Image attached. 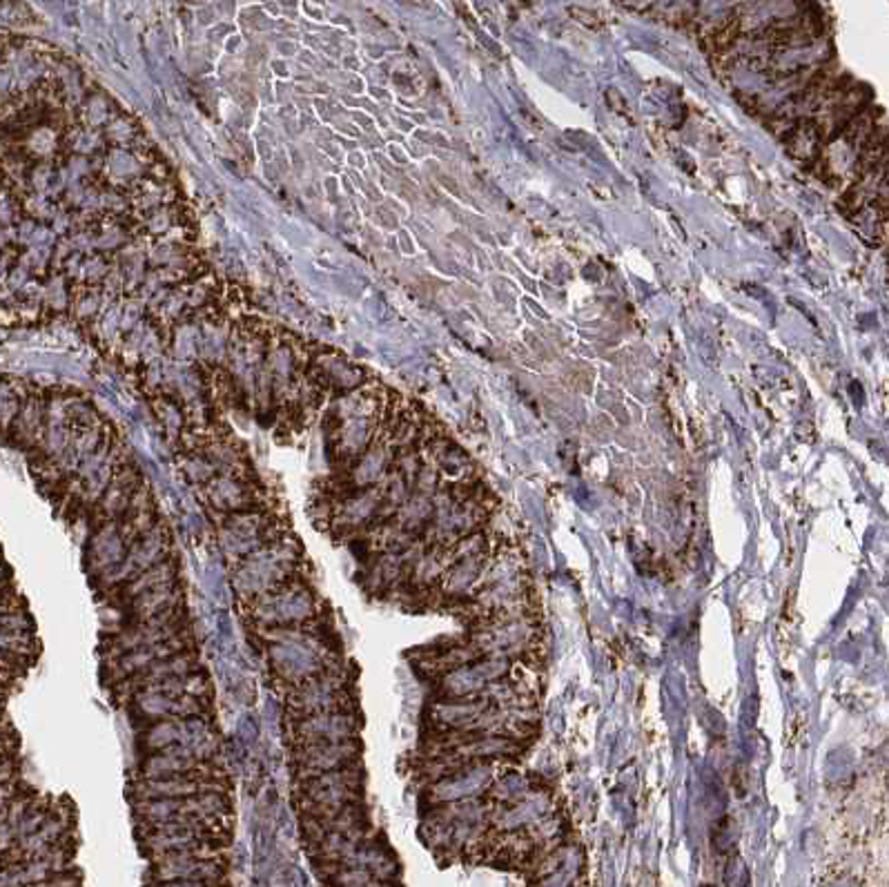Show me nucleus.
I'll return each instance as SVG.
<instances>
[{
    "mask_svg": "<svg viewBox=\"0 0 889 887\" xmlns=\"http://www.w3.org/2000/svg\"><path fill=\"white\" fill-rule=\"evenodd\" d=\"M6 580V564H3V560H0V582Z\"/></svg>",
    "mask_w": 889,
    "mask_h": 887,
    "instance_id": "obj_26",
    "label": "nucleus"
},
{
    "mask_svg": "<svg viewBox=\"0 0 889 887\" xmlns=\"http://www.w3.org/2000/svg\"><path fill=\"white\" fill-rule=\"evenodd\" d=\"M304 803L313 818H330L359 796L361 772L352 765L315 776L304 783Z\"/></svg>",
    "mask_w": 889,
    "mask_h": 887,
    "instance_id": "obj_5",
    "label": "nucleus"
},
{
    "mask_svg": "<svg viewBox=\"0 0 889 887\" xmlns=\"http://www.w3.org/2000/svg\"><path fill=\"white\" fill-rule=\"evenodd\" d=\"M268 657L273 670L290 687H297L299 683L328 670L326 646L313 633L299 626H286L268 629Z\"/></svg>",
    "mask_w": 889,
    "mask_h": 887,
    "instance_id": "obj_3",
    "label": "nucleus"
},
{
    "mask_svg": "<svg viewBox=\"0 0 889 887\" xmlns=\"http://www.w3.org/2000/svg\"><path fill=\"white\" fill-rule=\"evenodd\" d=\"M210 502L221 511H242L248 507V489L235 478H216L210 482Z\"/></svg>",
    "mask_w": 889,
    "mask_h": 887,
    "instance_id": "obj_18",
    "label": "nucleus"
},
{
    "mask_svg": "<svg viewBox=\"0 0 889 887\" xmlns=\"http://www.w3.org/2000/svg\"><path fill=\"white\" fill-rule=\"evenodd\" d=\"M154 887H212V883H205V880H163V883H156Z\"/></svg>",
    "mask_w": 889,
    "mask_h": 887,
    "instance_id": "obj_22",
    "label": "nucleus"
},
{
    "mask_svg": "<svg viewBox=\"0 0 889 887\" xmlns=\"http://www.w3.org/2000/svg\"><path fill=\"white\" fill-rule=\"evenodd\" d=\"M181 651H187V640L183 638V631L178 635L170 638V640H163V642H156V644H147V646H139V649H132V651L119 655L116 660L110 662V672H112L114 681H125V679L143 672V670H147L150 664H154L159 660H165V657H170L174 653H181Z\"/></svg>",
    "mask_w": 889,
    "mask_h": 887,
    "instance_id": "obj_11",
    "label": "nucleus"
},
{
    "mask_svg": "<svg viewBox=\"0 0 889 887\" xmlns=\"http://www.w3.org/2000/svg\"><path fill=\"white\" fill-rule=\"evenodd\" d=\"M341 696H344V679L333 667H328L321 674L293 687L290 696H288V705H290V712L297 714V721H299V718H306L313 714L344 710Z\"/></svg>",
    "mask_w": 889,
    "mask_h": 887,
    "instance_id": "obj_7",
    "label": "nucleus"
},
{
    "mask_svg": "<svg viewBox=\"0 0 889 887\" xmlns=\"http://www.w3.org/2000/svg\"><path fill=\"white\" fill-rule=\"evenodd\" d=\"M201 792H226L218 783H207V778H165L147 781L141 778L134 785V796L139 801H161V798H187Z\"/></svg>",
    "mask_w": 889,
    "mask_h": 887,
    "instance_id": "obj_12",
    "label": "nucleus"
},
{
    "mask_svg": "<svg viewBox=\"0 0 889 887\" xmlns=\"http://www.w3.org/2000/svg\"><path fill=\"white\" fill-rule=\"evenodd\" d=\"M167 551H170V536L163 527L154 524L147 533H143L127 547L123 560L114 569L105 571L103 580L108 584H119V582L127 584L136 580L141 573L167 560Z\"/></svg>",
    "mask_w": 889,
    "mask_h": 887,
    "instance_id": "obj_6",
    "label": "nucleus"
},
{
    "mask_svg": "<svg viewBox=\"0 0 889 887\" xmlns=\"http://www.w3.org/2000/svg\"><path fill=\"white\" fill-rule=\"evenodd\" d=\"M194 662H196V657L190 651H181V653H174V655H170L165 660H159V662L150 664L147 670H143V672L130 676V681H121V683H125V687L136 694L143 687L156 685L161 681L192 674L194 672Z\"/></svg>",
    "mask_w": 889,
    "mask_h": 887,
    "instance_id": "obj_14",
    "label": "nucleus"
},
{
    "mask_svg": "<svg viewBox=\"0 0 889 887\" xmlns=\"http://www.w3.org/2000/svg\"><path fill=\"white\" fill-rule=\"evenodd\" d=\"M381 496L379 491H361L355 498H348L339 504L337 513H335V524L344 527V529H357L364 522H368L375 511L381 507Z\"/></svg>",
    "mask_w": 889,
    "mask_h": 887,
    "instance_id": "obj_17",
    "label": "nucleus"
},
{
    "mask_svg": "<svg viewBox=\"0 0 889 887\" xmlns=\"http://www.w3.org/2000/svg\"><path fill=\"white\" fill-rule=\"evenodd\" d=\"M297 564L299 547L293 540L277 538L237 564L235 589L246 602H253L293 580Z\"/></svg>",
    "mask_w": 889,
    "mask_h": 887,
    "instance_id": "obj_2",
    "label": "nucleus"
},
{
    "mask_svg": "<svg viewBox=\"0 0 889 887\" xmlns=\"http://www.w3.org/2000/svg\"><path fill=\"white\" fill-rule=\"evenodd\" d=\"M14 776V765L8 761V756H0V785L12 783Z\"/></svg>",
    "mask_w": 889,
    "mask_h": 887,
    "instance_id": "obj_24",
    "label": "nucleus"
},
{
    "mask_svg": "<svg viewBox=\"0 0 889 887\" xmlns=\"http://www.w3.org/2000/svg\"><path fill=\"white\" fill-rule=\"evenodd\" d=\"M253 604V618L266 629H286L308 622L317 613L313 591L295 578L279 589L257 598Z\"/></svg>",
    "mask_w": 889,
    "mask_h": 887,
    "instance_id": "obj_4",
    "label": "nucleus"
},
{
    "mask_svg": "<svg viewBox=\"0 0 889 887\" xmlns=\"http://www.w3.org/2000/svg\"><path fill=\"white\" fill-rule=\"evenodd\" d=\"M357 732L355 718L346 710L321 712L306 718H299L295 725V736L299 745H315V743H344L352 741Z\"/></svg>",
    "mask_w": 889,
    "mask_h": 887,
    "instance_id": "obj_10",
    "label": "nucleus"
},
{
    "mask_svg": "<svg viewBox=\"0 0 889 887\" xmlns=\"http://www.w3.org/2000/svg\"><path fill=\"white\" fill-rule=\"evenodd\" d=\"M17 798V787L12 783L0 785V809H6Z\"/></svg>",
    "mask_w": 889,
    "mask_h": 887,
    "instance_id": "obj_23",
    "label": "nucleus"
},
{
    "mask_svg": "<svg viewBox=\"0 0 889 887\" xmlns=\"http://www.w3.org/2000/svg\"><path fill=\"white\" fill-rule=\"evenodd\" d=\"M132 602H134V615L139 618V622H147V620H154L159 615L181 609V591L174 582H170V584H161L156 589H150V591L136 595Z\"/></svg>",
    "mask_w": 889,
    "mask_h": 887,
    "instance_id": "obj_15",
    "label": "nucleus"
},
{
    "mask_svg": "<svg viewBox=\"0 0 889 887\" xmlns=\"http://www.w3.org/2000/svg\"><path fill=\"white\" fill-rule=\"evenodd\" d=\"M125 551H127V542L123 540L119 524L116 522H108V527L92 542V551H90L92 567L96 571L105 573V571L114 569L123 560Z\"/></svg>",
    "mask_w": 889,
    "mask_h": 887,
    "instance_id": "obj_16",
    "label": "nucleus"
},
{
    "mask_svg": "<svg viewBox=\"0 0 889 887\" xmlns=\"http://www.w3.org/2000/svg\"><path fill=\"white\" fill-rule=\"evenodd\" d=\"M727 885L729 887H747V867L740 858H734L727 867Z\"/></svg>",
    "mask_w": 889,
    "mask_h": 887,
    "instance_id": "obj_21",
    "label": "nucleus"
},
{
    "mask_svg": "<svg viewBox=\"0 0 889 887\" xmlns=\"http://www.w3.org/2000/svg\"><path fill=\"white\" fill-rule=\"evenodd\" d=\"M268 522L259 513H242L228 520V524L221 529L218 542L224 553L235 560L237 564L248 558L251 553L266 547L268 538Z\"/></svg>",
    "mask_w": 889,
    "mask_h": 887,
    "instance_id": "obj_8",
    "label": "nucleus"
},
{
    "mask_svg": "<svg viewBox=\"0 0 889 887\" xmlns=\"http://www.w3.org/2000/svg\"><path fill=\"white\" fill-rule=\"evenodd\" d=\"M174 575H176L174 562H172V560H163L161 564L152 567V569L145 571V573H141L136 580L127 582V584H125L127 595L134 600L136 595L145 593V591H150V589H156V587H161V584L174 582Z\"/></svg>",
    "mask_w": 889,
    "mask_h": 887,
    "instance_id": "obj_19",
    "label": "nucleus"
},
{
    "mask_svg": "<svg viewBox=\"0 0 889 887\" xmlns=\"http://www.w3.org/2000/svg\"><path fill=\"white\" fill-rule=\"evenodd\" d=\"M8 743H10V732H8V727L3 723H0V756H6Z\"/></svg>",
    "mask_w": 889,
    "mask_h": 887,
    "instance_id": "obj_25",
    "label": "nucleus"
},
{
    "mask_svg": "<svg viewBox=\"0 0 889 887\" xmlns=\"http://www.w3.org/2000/svg\"><path fill=\"white\" fill-rule=\"evenodd\" d=\"M141 778L165 781V778H207L210 769L192 758L178 756L174 752H156L141 767Z\"/></svg>",
    "mask_w": 889,
    "mask_h": 887,
    "instance_id": "obj_13",
    "label": "nucleus"
},
{
    "mask_svg": "<svg viewBox=\"0 0 889 887\" xmlns=\"http://www.w3.org/2000/svg\"><path fill=\"white\" fill-rule=\"evenodd\" d=\"M32 45L0 32V324L32 319L25 290V231L37 224V183L48 167L43 136L61 108L50 77H28Z\"/></svg>",
    "mask_w": 889,
    "mask_h": 887,
    "instance_id": "obj_1",
    "label": "nucleus"
},
{
    "mask_svg": "<svg viewBox=\"0 0 889 887\" xmlns=\"http://www.w3.org/2000/svg\"><path fill=\"white\" fill-rule=\"evenodd\" d=\"M176 738H178V721H174V718L159 721L147 734V745L156 752H163V750H170L176 743Z\"/></svg>",
    "mask_w": 889,
    "mask_h": 887,
    "instance_id": "obj_20",
    "label": "nucleus"
},
{
    "mask_svg": "<svg viewBox=\"0 0 889 887\" xmlns=\"http://www.w3.org/2000/svg\"><path fill=\"white\" fill-rule=\"evenodd\" d=\"M357 743L344 741V743H315V745H299L295 752V763L299 778L306 783L315 776L341 769L352 765L357 758Z\"/></svg>",
    "mask_w": 889,
    "mask_h": 887,
    "instance_id": "obj_9",
    "label": "nucleus"
}]
</instances>
